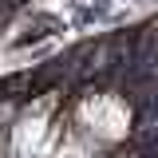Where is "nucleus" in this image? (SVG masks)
<instances>
[{"mask_svg": "<svg viewBox=\"0 0 158 158\" xmlns=\"http://www.w3.org/2000/svg\"><path fill=\"white\" fill-rule=\"evenodd\" d=\"M63 135L91 154H115L135 135V107L118 91H79L71 103H63Z\"/></svg>", "mask_w": 158, "mask_h": 158, "instance_id": "1", "label": "nucleus"}]
</instances>
